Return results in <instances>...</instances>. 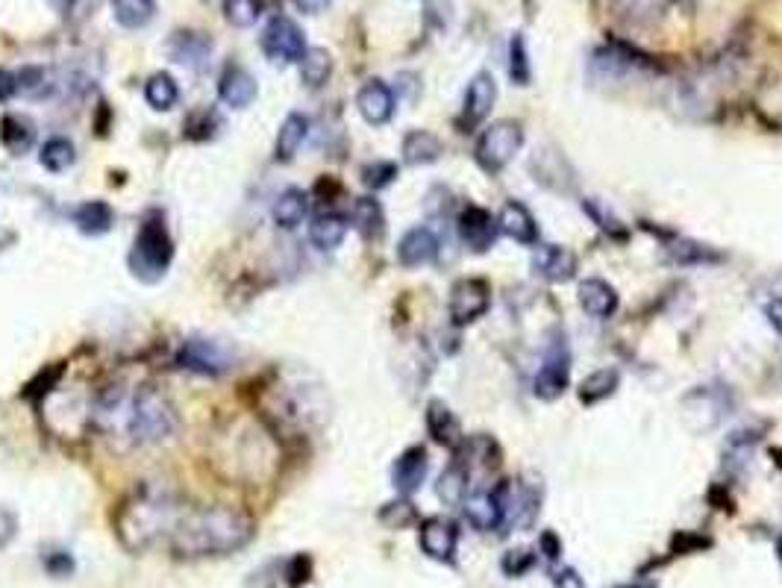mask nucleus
Segmentation results:
<instances>
[{
    "label": "nucleus",
    "instance_id": "1",
    "mask_svg": "<svg viewBox=\"0 0 782 588\" xmlns=\"http://www.w3.org/2000/svg\"><path fill=\"white\" fill-rule=\"evenodd\" d=\"M256 527L245 512L230 506H206V509H189L177 518L171 530V550L186 559H203V556H227L242 550L253 539Z\"/></svg>",
    "mask_w": 782,
    "mask_h": 588
},
{
    "label": "nucleus",
    "instance_id": "2",
    "mask_svg": "<svg viewBox=\"0 0 782 588\" xmlns=\"http://www.w3.org/2000/svg\"><path fill=\"white\" fill-rule=\"evenodd\" d=\"M180 512L168 494L159 491H136L133 500H127L118 512V536L130 550H145L147 544L159 536H171Z\"/></svg>",
    "mask_w": 782,
    "mask_h": 588
},
{
    "label": "nucleus",
    "instance_id": "3",
    "mask_svg": "<svg viewBox=\"0 0 782 588\" xmlns=\"http://www.w3.org/2000/svg\"><path fill=\"white\" fill-rule=\"evenodd\" d=\"M171 256H174V245H171V236L162 224L159 215H150L136 242H133V250H130V271L133 277H139L142 283H156L165 277L168 265H171Z\"/></svg>",
    "mask_w": 782,
    "mask_h": 588
},
{
    "label": "nucleus",
    "instance_id": "4",
    "mask_svg": "<svg viewBox=\"0 0 782 588\" xmlns=\"http://www.w3.org/2000/svg\"><path fill=\"white\" fill-rule=\"evenodd\" d=\"M524 147V127L512 118L506 121H494L491 127H486L477 139V150H474V159L483 171L489 174H497L503 171Z\"/></svg>",
    "mask_w": 782,
    "mask_h": 588
},
{
    "label": "nucleus",
    "instance_id": "5",
    "mask_svg": "<svg viewBox=\"0 0 782 588\" xmlns=\"http://www.w3.org/2000/svg\"><path fill=\"white\" fill-rule=\"evenodd\" d=\"M177 427V415L171 409V403L156 392V389H142L133 400V412H130V436L136 441H159L171 436Z\"/></svg>",
    "mask_w": 782,
    "mask_h": 588
},
{
    "label": "nucleus",
    "instance_id": "6",
    "mask_svg": "<svg viewBox=\"0 0 782 588\" xmlns=\"http://www.w3.org/2000/svg\"><path fill=\"white\" fill-rule=\"evenodd\" d=\"M491 306V289L486 280H477V277H468V280H459L453 289H450V303H447V312H450V321L456 327H468L474 324L477 318H483L489 312Z\"/></svg>",
    "mask_w": 782,
    "mask_h": 588
},
{
    "label": "nucleus",
    "instance_id": "7",
    "mask_svg": "<svg viewBox=\"0 0 782 588\" xmlns=\"http://www.w3.org/2000/svg\"><path fill=\"white\" fill-rule=\"evenodd\" d=\"M730 415V394L724 386H703L685 397V418L694 430H712Z\"/></svg>",
    "mask_w": 782,
    "mask_h": 588
},
{
    "label": "nucleus",
    "instance_id": "8",
    "mask_svg": "<svg viewBox=\"0 0 782 588\" xmlns=\"http://www.w3.org/2000/svg\"><path fill=\"white\" fill-rule=\"evenodd\" d=\"M262 50H265V56H268L271 62H283V65H286V62L303 59L306 39H303L300 27L294 24L292 18L277 15V18H271V24H268L265 33H262Z\"/></svg>",
    "mask_w": 782,
    "mask_h": 588
},
{
    "label": "nucleus",
    "instance_id": "9",
    "mask_svg": "<svg viewBox=\"0 0 782 588\" xmlns=\"http://www.w3.org/2000/svg\"><path fill=\"white\" fill-rule=\"evenodd\" d=\"M568 380H571V353L568 347L559 342H553V347L547 350L541 368L536 374V383H533V392L541 400H556L562 397L565 389H568Z\"/></svg>",
    "mask_w": 782,
    "mask_h": 588
},
{
    "label": "nucleus",
    "instance_id": "10",
    "mask_svg": "<svg viewBox=\"0 0 782 588\" xmlns=\"http://www.w3.org/2000/svg\"><path fill=\"white\" fill-rule=\"evenodd\" d=\"M494 100H497V83L491 77L489 71H480L471 83H468V92H465V103H462V115H459V127L465 133L477 130L489 112L494 109Z\"/></svg>",
    "mask_w": 782,
    "mask_h": 588
},
{
    "label": "nucleus",
    "instance_id": "11",
    "mask_svg": "<svg viewBox=\"0 0 782 588\" xmlns=\"http://www.w3.org/2000/svg\"><path fill=\"white\" fill-rule=\"evenodd\" d=\"M421 550L444 565L456 562V547H459V524L453 518H430L421 524Z\"/></svg>",
    "mask_w": 782,
    "mask_h": 588
},
{
    "label": "nucleus",
    "instance_id": "12",
    "mask_svg": "<svg viewBox=\"0 0 782 588\" xmlns=\"http://www.w3.org/2000/svg\"><path fill=\"white\" fill-rule=\"evenodd\" d=\"M180 365L189 368V371H197V374H206V377H218L233 365V359H230L227 347H221L218 342L189 339L180 350Z\"/></svg>",
    "mask_w": 782,
    "mask_h": 588
},
{
    "label": "nucleus",
    "instance_id": "13",
    "mask_svg": "<svg viewBox=\"0 0 782 588\" xmlns=\"http://www.w3.org/2000/svg\"><path fill=\"white\" fill-rule=\"evenodd\" d=\"M533 271L547 283H568L577 274V256L565 245H538L533 250Z\"/></svg>",
    "mask_w": 782,
    "mask_h": 588
},
{
    "label": "nucleus",
    "instance_id": "14",
    "mask_svg": "<svg viewBox=\"0 0 782 588\" xmlns=\"http://www.w3.org/2000/svg\"><path fill=\"white\" fill-rule=\"evenodd\" d=\"M456 227H459V239L471 247L474 253H486L494 245L497 233H500L497 221L491 218L483 206H465L459 221H456Z\"/></svg>",
    "mask_w": 782,
    "mask_h": 588
},
{
    "label": "nucleus",
    "instance_id": "15",
    "mask_svg": "<svg viewBox=\"0 0 782 588\" xmlns=\"http://www.w3.org/2000/svg\"><path fill=\"white\" fill-rule=\"evenodd\" d=\"M427 471H430L427 450H424V447H409V450L400 453V459L394 462V468H391V483H394V489L400 491L403 497H409V494H415V491L424 486Z\"/></svg>",
    "mask_w": 782,
    "mask_h": 588
},
{
    "label": "nucleus",
    "instance_id": "16",
    "mask_svg": "<svg viewBox=\"0 0 782 588\" xmlns=\"http://www.w3.org/2000/svg\"><path fill=\"white\" fill-rule=\"evenodd\" d=\"M497 230L503 236H509L512 242L518 245H536L538 242V224L533 218V212L518 203V200H506L500 206V215H497Z\"/></svg>",
    "mask_w": 782,
    "mask_h": 588
},
{
    "label": "nucleus",
    "instance_id": "17",
    "mask_svg": "<svg viewBox=\"0 0 782 588\" xmlns=\"http://www.w3.org/2000/svg\"><path fill=\"white\" fill-rule=\"evenodd\" d=\"M439 256V236L430 230V227H415L409 230L400 245H397V259L400 265L406 268H421V265H430L436 262Z\"/></svg>",
    "mask_w": 782,
    "mask_h": 588
},
{
    "label": "nucleus",
    "instance_id": "18",
    "mask_svg": "<svg viewBox=\"0 0 782 588\" xmlns=\"http://www.w3.org/2000/svg\"><path fill=\"white\" fill-rule=\"evenodd\" d=\"M356 106H359V115H362L368 124L380 127V124L391 121V115H394V92H391L383 80H371V83H365V86L359 89Z\"/></svg>",
    "mask_w": 782,
    "mask_h": 588
},
{
    "label": "nucleus",
    "instance_id": "19",
    "mask_svg": "<svg viewBox=\"0 0 782 588\" xmlns=\"http://www.w3.org/2000/svg\"><path fill=\"white\" fill-rule=\"evenodd\" d=\"M577 300H580V306H583L586 315L600 318V321L612 318L615 309H618V292H615L606 280H600V277L583 280V283L577 286Z\"/></svg>",
    "mask_w": 782,
    "mask_h": 588
},
{
    "label": "nucleus",
    "instance_id": "20",
    "mask_svg": "<svg viewBox=\"0 0 782 588\" xmlns=\"http://www.w3.org/2000/svg\"><path fill=\"white\" fill-rule=\"evenodd\" d=\"M256 80L247 74L242 65H227L218 80V95L233 109H247L256 100Z\"/></svg>",
    "mask_w": 782,
    "mask_h": 588
},
{
    "label": "nucleus",
    "instance_id": "21",
    "mask_svg": "<svg viewBox=\"0 0 782 588\" xmlns=\"http://www.w3.org/2000/svg\"><path fill=\"white\" fill-rule=\"evenodd\" d=\"M427 430H430V436L439 441L441 447H459L462 444L459 418L450 412V406L444 400H430V406H427Z\"/></svg>",
    "mask_w": 782,
    "mask_h": 588
},
{
    "label": "nucleus",
    "instance_id": "22",
    "mask_svg": "<svg viewBox=\"0 0 782 588\" xmlns=\"http://www.w3.org/2000/svg\"><path fill=\"white\" fill-rule=\"evenodd\" d=\"M353 227H356L359 236L368 239V242L380 239L383 230H386V212H383L380 200H374V197H359V200L353 203Z\"/></svg>",
    "mask_w": 782,
    "mask_h": 588
},
{
    "label": "nucleus",
    "instance_id": "23",
    "mask_svg": "<svg viewBox=\"0 0 782 588\" xmlns=\"http://www.w3.org/2000/svg\"><path fill=\"white\" fill-rule=\"evenodd\" d=\"M33 139H36V130H33L30 118H24V115H3L0 118V145L6 147L9 153L21 156L24 150L33 147Z\"/></svg>",
    "mask_w": 782,
    "mask_h": 588
},
{
    "label": "nucleus",
    "instance_id": "24",
    "mask_svg": "<svg viewBox=\"0 0 782 588\" xmlns=\"http://www.w3.org/2000/svg\"><path fill=\"white\" fill-rule=\"evenodd\" d=\"M441 139L430 130H412L403 139V159L406 165H430L441 156Z\"/></svg>",
    "mask_w": 782,
    "mask_h": 588
},
{
    "label": "nucleus",
    "instance_id": "25",
    "mask_svg": "<svg viewBox=\"0 0 782 588\" xmlns=\"http://www.w3.org/2000/svg\"><path fill=\"white\" fill-rule=\"evenodd\" d=\"M618 386H621L618 368H597L594 374H588L586 380L580 383L577 394L586 406H594V403H603L606 397H612L618 392Z\"/></svg>",
    "mask_w": 782,
    "mask_h": 588
},
{
    "label": "nucleus",
    "instance_id": "26",
    "mask_svg": "<svg viewBox=\"0 0 782 588\" xmlns=\"http://www.w3.org/2000/svg\"><path fill=\"white\" fill-rule=\"evenodd\" d=\"M306 212H309V197H306V192H300V189H286L283 195L277 197V203H274V221H277V227H283V230L300 227L303 218H306Z\"/></svg>",
    "mask_w": 782,
    "mask_h": 588
},
{
    "label": "nucleus",
    "instance_id": "27",
    "mask_svg": "<svg viewBox=\"0 0 782 588\" xmlns=\"http://www.w3.org/2000/svg\"><path fill=\"white\" fill-rule=\"evenodd\" d=\"M306 136H309V121H306L303 115L292 112V115L283 121L280 133H277V147H274V150H277V159H280V162L294 159V153L306 142Z\"/></svg>",
    "mask_w": 782,
    "mask_h": 588
},
{
    "label": "nucleus",
    "instance_id": "28",
    "mask_svg": "<svg viewBox=\"0 0 782 588\" xmlns=\"http://www.w3.org/2000/svg\"><path fill=\"white\" fill-rule=\"evenodd\" d=\"M436 494H439L441 503H447V506L465 503V497H468V471H465L462 462H453V465H447L441 471L439 483H436Z\"/></svg>",
    "mask_w": 782,
    "mask_h": 588
},
{
    "label": "nucleus",
    "instance_id": "29",
    "mask_svg": "<svg viewBox=\"0 0 782 588\" xmlns=\"http://www.w3.org/2000/svg\"><path fill=\"white\" fill-rule=\"evenodd\" d=\"M74 224L80 227V233L86 236H103L112 227V209L103 200H89L83 206H77L74 212Z\"/></svg>",
    "mask_w": 782,
    "mask_h": 588
},
{
    "label": "nucleus",
    "instance_id": "30",
    "mask_svg": "<svg viewBox=\"0 0 782 588\" xmlns=\"http://www.w3.org/2000/svg\"><path fill=\"white\" fill-rule=\"evenodd\" d=\"M347 236V221L342 215H318L309 227V239L312 245L321 247V250H333L339 247Z\"/></svg>",
    "mask_w": 782,
    "mask_h": 588
},
{
    "label": "nucleus",
    "instance_id": "31",
    "mask_svg": "<svg viewBox=\"0 0 782 588\" xmlns=\"http://www.w3.org/2000/svg\"><path fill=\"white\" fill-rule=\"evenodd\" d=\"M171 56L177 59V62H183V65H200L206 56H209V50H212V42L206 39V36H200V33H177L174 39H171Z\"/></svg>",
    "mask_w": 782,
    "mask_h": 588
},
{
    "label": "nucleus",
    "instance_id": "32",
    "mask_svg": "<svg viewBox=\"0 0 782 588\" xmlns=\"http://www.w3.org/2000/svg\"><path fill=\"white\" fill-rule=\"evenodd\" d=\"M330 71H333V59H330L327 50L309 48L306 53H303V59H300V80H303L309 89L324 86L327 77H330Z\"/></svg>",
    "mask_w": 782,
    "mask_h": 588
},
{
    "label": "nucleus",
    "instance_id": "33",
    "mask_svg": "<svg viewBox=\"0 0 782 588\" xmlns=\"http://www.w3.org/2000/svg\"><path fill=\"white\" fill-rule=\"evenodd\" d=\"M586 206V215L609 236V239H615V242H627L630 239V230H627V224L603 203V200H586L583 203Z\"/></svg>",
    "mask_w": 782,
    "mask_h": 588
},
{
    "label": "nucleus",
    "instance_id": "34",
    "mask_svg": "<svg viewBox=\"0 0 782 588\" xmlns=\"http://www.w3.org/2000/svg\"><path fill=\"white\" fill-rule=\"evenodd\" d=\"M665 250H668L671 262H677V265H703V262H718L721 259L712 247L691 242V239H674Z\"/></svg>",
    "mask_w": 782,
    "mask_h": 588
},
{
    "label": "nucleus",
    "instance_id": "35",
    "mask_svg": "<svg viewBox=\"0 0 782 588\" xmlns=\"http://www.w3.org/2000/svg\"><path fill=\"white\" fill-rule=\"evenodd\" d=\"M177 98H180V89H177V83H174L171 74H153V77L147 80L145 100L153 109L165 112V109H171V106L177 103Z\"/></svg>",
    "mask_w": 782,
    "mask_h": 588
},
{
    "label": "nucleus",
    "instance_id": "36",
    "mask_svg": "<svg viewBox=\"0 0 782 588\" xmlns=\"http://www.w3.org/2000/svg\"><path fill=\"white\" fill-rule=\"evenodd\" d=\"M115 18L121 27L139 30L153 18V0H112Z\"/></svg>",
    "mask_w": 782,
    "mask_h": 588
},
{
    "label": "nucleus",
    "instance_id": "37",
    "mask_svg": "<svg viewBox=\"0 0 782 588\" xmlns=\"http://www.w3.org/2000/svg\"><path fill=\"white\" fill-rule=\"evenodd\" d=\"M668 0H615V9L636 24H650L665 12Z\"/></svg>",
    "mask_w": 782,
    "mask_h": 588
},
{
    "label": "nucleus",
    "instance_id": "38",
    "mask_svg": "<svg viewBox=\"0 0 782 588\" xmlns=\"http://www.w3.org/2000/svg\"><path fill=\"white\" fill-rule=\"evenodd\" d=\"M39 159H42V165L53 171V174H59V171H68L71 165H74V145L68 142V139H48L45 147H42V153H39Z\"/></svg>",
    "mask_w": 782,
    "mask_h": 588
},
{
    "label": "nucleus",
    "instance_id": "39",
    "mask_svg": "<svg viewBox=\"0 0 782 588\" xmlns=\"http://www.w3.org/2000/svg\"><path fill=\"white\" fill-rule=\"evenodd\" d=\"M509 77L515 86L530 83V50H527L524 36H512V42H509Z\"/></svg>",
    "mask_w": 782,
    "mask_h": 588
},
{
    "label": "nucleus",
    "instance_id": "40",
    "mask_svg": "<svg viewBox=\"0 0 782 588\" xmlns=\"http://www.w3.org/2000/svg\"><path fill=\"white\" fill-rule=\"evenodd\" d=\"M224 12H227V21L233 27H253L262 15V0H224Z\"/></svg>",
    "mask_w": 782,
    "mask_h": 588
},
{
    "label": "nucleus",
    "instance_id": "41",
    "mask_svg": "<svg viewBox=\"0 0 782 588\" xmlns=\"http://www.w3.org/2000/svg\"><path fill=\"white\" fill-rule=\"evenodd\" d=\"M380 521L389 524L394 530H403L406 524H415L418 521V512L409 500H400V503H389L383 512H380Z\"/></svg>",
    "mask_w": 782,
    "mask_h": 588
},
{
    "label": "nucleus",
    "instance_id": "42",
    "mask_svg": "<svg viewBox=\"0 0 782 588\" xmlns=\"http://www.w3.org/2000/svg\"><path fill=\"white\" fill-rule=\"evenodd\" d=\"M533 565H536V556L530 550H521V547L506 550V556L500 559V568H503L506 577H524Z\"/></svg>",
    "mask_w": 782,
    "mask_h": 588
},
{
    "label": "nucleus",
    "instance_id": "43",
    "mask_svg": "<svg viewBox=\"0 0 782 588\" xmlns=\"http://www.w3.org/2000/svg\"><path fill=\"white\" fill-rule=\"evenodd\" d=\"M397 177V165L394 162H374V165H365L362 168V183L368 189H386L391 180Z\"/></svg>",
    "mask_w": 782,
    "mask_h": 588
},
{
    "label": "nucleus",
    "instance_id": "44",
    "mask_svg": "<svg viewBox=\"0 0 782 588\" xmlns=\"http://www.w3.org/2000/svg\"><path fill=\"white\" fill-rule=\"evenodd\" d=\"M42 80H45V71H42V68H27V71L18 74L15 83H18V89H21L24 95L39 98V95L45 92V83H42Z\"/></svg>",
    "mask_w": 782,
    "mask_h": 588
},
{
    "label": "nucleus",
    "instance_id": "45",
    "mask_svg": "<svg viewBox=\"0 0 782 588\" xmlns=\"http://www.w3.org/2000/svg\"><path fill=\"white\" fill-rule=\"evenodd\" d=\"M538 547L544 550V556H547L550 562H556V559L562 556V541H559V536H556L553 530H547V533L541 536V541H538Z\"/></svg>",
    "mask_w": 782,
    "mask_h": 588
},
{
    "label": "nucleus",
    "instance_id": "46",
    "mask_svg": "<svg viewBox=\"0 0 782 588\" xmlns=\"http://www.w3.org/2000/svg\"><path fill=\"white\" fill-rule=\"evenodd\" d=\"M556 588H586V583H583V577L574 571V568H565V571H559L556 574V583H553Z\"/></svg>",
    "mask_w": 782,
    "mask_h": 588
},
{
    "label": "nucleus",
    "instance_id": "47",
    "mask_svg": "<svg viewBox=\"0 0 782 588\" xmlns=\"http://www.w3.org/2000/svg\"><path fill=\"white\" fill-rule=\"evenodd\" d=\"M48 571L53 577H65L71 571V556L68 553H59V556H48Z\"/></svg>",
    "mask_w": 782,
    "mask_h": 588
},
{
    "label": "nucleus",
    "instance_id": "48",
    "mask_svg": "<svg viewBox=\"0 0 782 588\" xmlns=\"http://www.w3.org/2000/svg\"><path fill=\"white\" fill-rule=\"evenodd\" d=\"M15 92H18V83H15V77H12V74H6V71L0 68V103L12 98Z\"/></svg>",
    "mask_w": 782,
    "mask_h": 588
},
{
    "label": "nucleus",
    "instance_id": "49",
    "mask_svg": "<svg viewBox=\"0 0 782 588\" xmlns=\"http://www.w3.org/2000/svg\"><path fill=\"white\" fill-rule=\"evenodd\" d=\"M294 3H297V9L306 12V15H318V12H324V9L330 6V0H294Z\"/></svg>",
    "mask_w": 782,
    "mask_h": 588
},
{
    "label": "nucleus",
    "instance_id": "50",
    "mask_svg": "<svg viewBox=\"0 0 782 588\" xmlns=\"http://www.w3.org/2000/svg\"><path fill=\"white\" fill-rule=\"evenodd\" d=\"M765 312H768L771 324H774V327H777V330H780V333H782V297H777V300H771Z\"/></svg>",
    "mask_w": 782,
    "mask_h": 588
},
{
    "label": "nucleus",
    "instance_id": "51",
    "mask_svg": "<svg viewBox=\"0 0 782 588\" xmlns=\"http://www.w3.org/2000/svg\"><path fill=\"white\" fill-rule=\"evenodd\" d=\"M3 512H6V509H0V521H3ZM12 536H15V524H6V527L0 524V547L12 539Z\"/></svg>",
    "mask_w": 782,
    "mask_h": 588
},
{
    "label": "nucleus",
    "instance_id": "52",
    "mask_svg": "<svg viewBox=\"0 0 782 588\" xmlns=\"http://www.w3.org/2000/svg\"><path fill=\"white\" fill-rule=\"evenodd\" d=\"M48 3L56 9V12H68V9L74 6V0H48Z\"/></svg>",
    "mask_w": 782,
    "mask_h": 588
},
{
    "label": "nucleus",
    "instance_id": "53",
    "mask_svg": "<svg viewBox=\"0 0 782 588\" xmlns=\"http://www.w3.org/2000/svg\"><path fill=\"white\" fill-rule=\"evenodd\" d=\"M618 588H656V586H653V583H641V580H636V583H624V586Z\"/></svg>",
    "mask_w": 782,
    "mask_h": 588
},
{
    "label": "nucleus",
    "instance_id": "54",
    "mask_svg": "<svg viewBox=\"0 0 782 588\" xmlns=\"http://www.w3.org/2000/svg\"><path fill=\"white\" fill-rule=\"evenodd\" d=\"M777 556H780V565H782V536L780 541H777Z\"/></svg>",
    "mask_w": 782,
    "mask_h": 588
}]
</instances>
